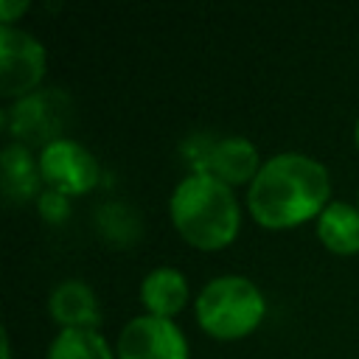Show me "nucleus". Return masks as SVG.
I'll use <instances>...</instances> for the list:
<instances>
[{
    "instance_id": "nucleus-1",
    "label": "nucleus",
    "mask_w": 359,
    "mask_h": 359,
    "mask_svg": "<svg viewBox=\"0 0 359 359\" xmlns=\"http://www.w3.org/2000/svg\"><path fill=\"white\" fill-rule=\"evenodd\" d=\"M331 180L323 163L300 151L269 157L247 191L250 213L258 224L280 230L320 216L328 205Z\"/></svg>"
},
{
    "instance_id": "nucleus-2",
    "label": "nucleus",
    "mask_w": 359,
    "mask_h": 359,
    "mask_svg": "<svg viewBox=\"0 0 359 359\" xmlns=\"http://www.w3.org/2000/svg\"><path fill=\"white\" fill-rule=\"evenodd\" d=\"M168 210L180 236L199 250L227 247L236 238L241 222L233 188L208 171H194L180 180Z\"/></svg>"
},
{
    "instance_id": "nucleus-3",
    "label": "nucleus",
    "mask_w": 359,
    "mask_h": 359,
    "mask_svg": "<svg viewBox=\"0 0 359 359\" xmlns=\"http://www.w3.org/2000/svg\"><path fill=\"white\" fill-rule=\"evenodd\" d=\"M266 311L261 289L244 275H219L196 294V320L216 339H238L250 334Z\"/></svg>"
},
{
    "instance_id": "nucleus-4",
    "label": "nucleus",
    "mask_w": 359,
    "mask_h": 359,
    "mask_svg": "<svg viewBox=\"0 0 359 359\" xmlns=\"http://www.w3.org/2000/svg\"><path fill=\"white\" fill-rule=\"evenodd\" d=\"M45 45L14 25H0V95L25 98L45 76Z\"/></svg>"
},
{
    "instance_id": "nucleus-5",
    "label": "nucleus",
    "mask_w": 359,
    "mask_h": 359,
    "mask_svg": "<svg viewBox=\"0 0 359 359\" xmlns=\"http://www.w3.org/2000/svg\"><path fill=\"white\" fill-rule=\"evenodd\" d=\"M39 174L48 191H56L65 196L84 194L98 182V160L79 140L56 137L48 146H42Z\"/></svg>"
},
{
    "instance_id": "nucleus-6",
    "label": "nucleus",
    "mask_w": 359,
    "mask_h": 359,
    "mask_svg": "<svg viewBox=\"0 0 359 359\" xmlns=\"http://www.w3.org/2000/svg\"><path fill=\"white\" fill-rule=\"evenodd\" d=\"M118 359H188V342L168 317H132L118 334Z\"/></svg>"
},
{
    "instance_id": "nucleus-7",
    "label": "nucleus",
    "mask_w": 359,
    "mask_h": 359,
    "mask_svg": "<svg viewBox=\"0 0 359 359\" xmlns=\"http://www.w3.org/2000/svg\"><path fill=\"white\" fill-rule=\"evenodd\" d=\"M65 118H67V98L59 90H45V93H31L20 98L14 107H8L3 123L14 137L48 146L50 140L62 137L59 132Z\"/></svg>"
},
{
    "instance_id": "nucleus-8",
    "label": "nucleus",
    "mask_w": 359,
    "mask_h": 359,
    "mask_svg": "<svg viewBox=\"0 0 359 359\" xmlns=\"http://www.w3.org/2000/svg\"><path fill=\"white\" fill-rule=\"evenodd\" d=\"M261 165L264 163H258V149L241 135H230L210 143L208 160H205V171L219 177L227 185H241L247 180L252 182Z\"/></svg>"
},
{
    "instance_id": "nucleus-9",
    "label": "nucleus",
    "mask_w": 359,
    "mask_h": 359,
    "mask_svg": "<svg viewBox=\"0 0 359 359\" xmlns=\"http://www.w3.org/2000/svg\"><path fill=\"white\" fill-rule=\"evenodd\" d=\"M48 309L62 328H95L101 320L98 297L84 280H62L50 292Z\"/></svg>"
},
{
    "instance_id": "nucleus-10",
    "label": "nucleus",
    "mask_w": 359,
    "mask_h": 359,
    "mask_svg": "<svg viewBox=\"0 0 359 359\" xmlns=\"http://www.w3.org/2000/svg\"><path fill=\"white\" fill-rule=\"evenodd\" d=\"M317 236L337 255L359 252V208L342 199L328 202L317 216Z\"/></svg>"
},
{
    "instance_id": "nucleus-11",
    "label": "nucleus",
    "mask_w": 359,
    "mask_h": 359,
    "mask_svg": "<svg viewBox=\"0 0 359 359\" xmlns=\"http://www.w3.org/2000/svg\"><path fill=\"white\" fill-rule=\"evenodd\" d=\"M140 300L149 309V314L171 320V314H177L188 300V280L174 266H157L143 278Z\"/></svg>"
},
{
    "instance_id": "nucleus-12",
    "label": "nucleus",
    "mask_w": 359,
    "mask_h": 359,
    "mask_svg": "<svg viewBox=\"0 0 359 359\" xmlns=\"http://www.w3.org/2000/svg\"><path fill=\"white\" fill-rule=\"evenodd\" d=\"M3 165V194L11 202H28L36 196L42 174H39V160L31 157L28 146L22 143H8L0 154Z\"/></svg>"
},
{
    "instance_id": "nucleus-13",
    "label": "nucleus",
    "mask_w": 359,
    "mask_h": 359,
    "mask_svg": "<svg viewBox=\"0 0 359 359\" xmlns=\"http://www.w3.org/2000/svg\"><path fill=\"white\" fill-rule=\"evenodd\" d=\"M48 359H118L112 348L95 328H62L50 348Z\"/></svg>"
},
{
    "instance_id": "nucleus-14",
    "label": "nucleus",
    "mask_w": 359,
    "mask_h": 359,
    "mask_svg": "<svg viewBox=\"0 0 359 359\" xmlns=\"http://www.w3.org/2000/svg\"><path fill=\"white\" fill-rule=\"evenodd\" d=\"M39 213L50 222H59L70 213V205H67V196L65 194H56V191H45L39 196Z\"/></svg>"
},
{
    "instance_id": "nucleus-15",
    "label": "nucleus",
    "mask_w": 359,
    "mask_h": 359,
    "mask_svg": "<svg viewBox=\"0 0 359 359\" xmlns=\"http://www.w3.org/2000/svg\"><path fill=\"white\" fill-rule=\"evenodd\" d=\"M25 8H28L25 0H17V3H11V0H0V17H3V25H11V20H14L17 14H22Z\"/></svg>"
},
{
    "instance_id": "nucleus-16",
    "label": "nucleus",
    "mask_w": 359,
    "mask_h": 359,
    "mask_svg": "<svg viewBox=\"0 0 359 359\" xmlns=\"http://www.w3.org/2000/svg\"><path fill=\"white\" fill-rule=\"evenodd\" d=\"M3 359H11V345H8V337L3 334Z\"/></svg>"
},
{
    "instance_id": "nucleus-17",
    "label": "nucleus",
    "mask_w": 359,
    "mask_h": 359,
    "mask_svg": "<svg viewBox=\"0 0 359 359\" xmlns=\"http://www.w3.org/2000/svg\"><path fill=\"white\" fill-rule=\"evenodd\" d=\"M353 137H356V146H359V121H356V129H353Z\"/></svg>"
}]
</instances>
